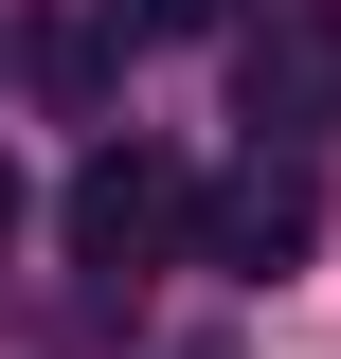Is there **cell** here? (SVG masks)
<instances>
[{"label":"cell","instance_id":"4","mask_svg":"<svg viewBox=\"0 0 341 359\" xmlns=\"http://www.w3.org/2000/svg\"><path fill=\"white\" fill-rule=\"evenodd\" d=\"M108 54H126L108 0H90V18H36V90H54V108H108Z\"/></svg>","mask_w":341,"mask_h":359},{"label":"cell","instance_id":"1","mask_svg":"<svg viewBox=\"0 0 341 359\" xmlns=\"http://www.w3.org/2000/svg\"><path fill=\"white\" fill-rule=\"evenodd\" d=\"M54 233H72V269L144 287V269H180V233H198V162H162V144H90L72 198H54Z\"/></svg>","mask_w":341,"mask_h":359},{"label":"cell","instance_id":"2","mask_svg":"<svg viewBox=\"0 0 341 359\" xmlns=\"http://www.w3.org/2000/svg\"><path fill=\"white\" fill-rule=\"evenodd\" d=\"M215 36H234V108H252V144H323L341 126V18L323 0H234V18H215Z\"/></svg>","mask_w":341,"mask_h":359},{"label":"cell","instance_id":"3","mask_svg":"<svg viewBox=\"0 0 341 359\" xmlns=\"http://www.w3.org/2000/svg\"><path fill=\"white\" fill-rule=\"evenodd\" d=\"M180 252H198V269H252V287L305 269V252H323V162H305V144H252L234 180H198V233H180Z\"/></svg>","mask_w":341,"mask_h":359},{"label":"cell","instance_id":"6","mask_svg":"<svg viewBox=\"0 0 341 359\" xmlns=\"http://www.w3.org/2000/svg\"><path fill=\"white\" fill-rule=\"evenodd\" d=\"M0 233H18V162H0Z\"/></svg>","mask_w":341,"mask_h":359},{"label":"cell","instance_id":"5","mask_svg":"<svg viewBox=\"0 0 341 359\" xmlns=\"http://www.w3.org/2000/svg\"><path fill=\"white\" fill-rule=\"evenodd\" d=\"M234 0H108V36H215Z\"/></svg>","mask_w":341,"mask_h":359}]
</instances>
